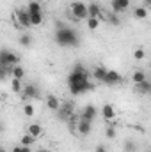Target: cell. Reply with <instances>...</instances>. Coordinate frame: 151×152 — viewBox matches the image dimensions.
I'll return each instance as SVG.
<instances>
[{
    "label": "cell",
    "instance_id": "1",
    "mask_svg": "<svg viewBox=\"0 0 151 152\" xmlns=\"http://www.w3.org/2000/svg\"><path fill=\"white\" fill-rule=\"evenodd\" d=\"M55 42L62 48H75L80 42V37L75 28L68 27L62 21H57L55 23Z\"/></svg>",
    "mask_w": 151,
    "mask_h": 152
},
{
    "label": "cell",
    "instance_id": "2",
    "mask_svg": "<svg viewBox=\"0 0 151 152\" xmlns=\"http://www.w3.org/2000/svg\"><path fill=\"white\" fill-rule=\"evenodd\" d=\"M70 11H71V12H70V18H71L73 23H78V21H82V20H87V4H84V2H80V0L71 2Z\"/></svg>",
    "mask_w": 151,
    "mask_h": 152
},
{
    "label": "cell",
    "instance_id": "3",
    "mask_svg": "<svg viewBox=\"0 0 151 152\" xmlns=\"http://www.w3.org/2000/svg\"><path fill=\"white\" fill-rule=\"evenodd\" d=\"M87 80H89V71L80 62H76L73 71L68 76V83H82V81H87Z\"/></svg>",
    "mask_w": 151,
    "mask_h": 152
},
{
    "label": "cell",
    "instance_id": "4",
    "mask_svg": "<svg viewBox=\"0 0 151 152\" xmlns=\"http://www.w3.org/2000/svg\"><path fill=\"white\" fill-rule=\"evenodd\" d=\"M73 113H75V103L73 101H64V103H61V106L57 110V118L61 122H68Z\"/></svg>",
    "mask_w": 151,
    "mask_h": 152
},
{
    "label": "cell",
    "instance_id": "5",
    "mask_svg": "<svg viewBox=\"0 0 151 152\" xmlns=\"http://www.w3.org/2000/svg\"><path fill=\"white\" fill-rule=\"evenodd\" d=\"M20 62V57L14 51L9 50H0V67H9V66H16Z\"/></svg>",
    "mask_w": 151,
    "mask_h": 152
},
{
    "label": "cell",
    "instance_id": "6",
    "mask_svg": "<svg viewBox=\"0 0 151 152\" xmlns=\"http://www.w3.org/2000/svg\"><path fill=\"white\" fill-rule=\"evenodd\" d=\"M68 85H70V92L73 96H80L84 92H89V90H94L96 88L94 83H91L89 80L87 81H82V83H68Z\"/></svg>",
    "mask_w": 151,
    "mask_h": 152
},
{
    "label": "cell",
    "instance_id": "7",
    "mask_svg": "<svg viewBox=\"0 0 151 152\" xmlns=\"http://www.w3.org/2000/svg\"><path fill=\"white\" fill-rule=\"evenodd\" d=\"M21 99H34V97H39V88L34 85V83H27L23 85L21 88Z\"/></svg>",
    "mask_w": 151,
    "mask_h": 152
},
{
    "label": "cell",
    "instance_id": "8",
    "mask_svg": "<svg viewBox=\"0 0 151 152\" xmlns=\"http://www.w3.org/2000/svg\"><path fill=\"white\" fill-rule=\"evenodd\" d=\"M130 7V0H110V11L115 14L124 12Z\"/></svg>",
    "mask_w": 151,
    "mask_h": 152
},
{
    "label": "cell",
    "instance_id": "9",
    "mask_svg": "<svg viewBox=\"0 0 151 152\" xmlns=\"http://www.w3.org/2000/svg\"><path fill=\"white\" fill-rule=\"evenodd\" d=\"M16 21H18V25L23 27V28L30 27V16H29L27 9H18V11H16Z\"/></svg>",
    "mask_w": 151,
    "mask_h": 152
},
{
    "label": "cell",
    "instance_id": "10",
    "mask_svg": "<svg viewBox=\"0 0 151 152\" xmlns=\"http://www.w3.org/2000/svg\"><path fill=\"white\" fill-rule=\"evenodd\" d=\"M96 115H98V110H96L93 104H87V106L82 110V113H80V120H87V122H93V120L96 118Z\"/></svg>",
    "mask_w": 151,
    "mask_h": 152
},
{
    "label": "cell",
    "instance_id": "11",
    "mask_svg": "<svg viewBox=\"0 0 151 152\" xmlns=\"http://www.w3.org/2000/svg\"><path fill=\"white\" fill-rule=\"evenodd\" d=\"M121 80H123V76L119 75L117 71H112V69H109L105 76H103V83H107V85H115V83H121Z\"/></svg>",
    "mask_w": 151,
    "mask_h": 152
},
{
    "label": "cell",
    "instance_id": "12",
    "mask_svg": "<svg viewBox=\"0 0 151 152\" xmlns=\"http://www.w3.org/2000/svg\"><path fill=\"white\" fill-rule=\"evenodd\" d=\"M75 129H76V133H78V134L87 136V134L91 133V129H93V122H87V120H80V118H78Z\"/></svg>",
    "mask_w": 151,
    "mask_h": 152
},
{
    "label": "cell",
    "instance_id": "13",
    "mask_svg": "<svg viewBox=\"0 0 151 152\" xmlns=\"http://www.w3.org/2000/svg\"><path fill=\"white\" fill-rule=\"evenodd\" d=\"M87 18H101V5L98 2L87 4Z\"/></svg>",
    "mask_w": 151,
    "mask_h": 152
},
{
    "label": "cell",
    "instance_id": "14",
    "mask_svg": "<svg viewBox=\"0 0 151 152\" xmlns=\"http://www.w3.org/2000/svg\"><path fill=\"white\" fill-rule=\"evenodd\" d=\"M46 106H48V110L57 112L59 106H61V99H59L57 96H53V94H48V96H46Z\"/></svg>",
    "mask_w": 151,
    "mask_h": 152
},
{
    "label": "cell",
    "instance_id": "15",
    "mask_svg": "<svg viewBox=\"0 0 151 152\" xmlns=\"http://www.w3.org/2000/svg\"><path fill=\"white\" fill-rule=\"evenodd\" d=\"M101 115H103V118L109 122V120H114L115 118V108H114V104H103V108H101Z\"/></svg>",
    "mask_w": 151,
    "mask_h": 152
},
{
    "label": "cell",
    "instance_id": "16",
    "mask_svg": "<svg viewBox=\"0 0 151 152\" xmlns=\"http://www.w3.org/2000/svg\"><path fill=\"white\" fill-rule=\"evenodd\" d=\"M135 92H139V94H142V96H148L151 92L150 80H144V81H141V83H135Z\"/></svg>",
    "mask_w": 151,
    "mask_h": 152
},
{
    "label": "cell",
    "instance_id": "17",
    "mask_svg": "<svg viewBox=\"0 0 151 152\" xmlns=\"http://www.w3.org/2000/svg\"><path fill=\"white\" fill-rule=\"evenodd\" d=\"M27 133H29L30 136H34V138H39V136L43 134V127H41L39 124H30V126L27 127Z\"/></svg>",
    "mask_w": 151,
    "mask_h": 152
},
{
    "label": "cell",
    "instance_id": "18",
    "mask_svg": "<svg viewBox=\"0 0 151 152\" xmlns=\"http://www.w3.org/2000/svg\"><path fill=\"white\" fill-rule=\"evenodd\" d=\"M11 76L14 78V80H23V76H25V69L21 67V66H13V69H11Z\"/></svg>",
    "mask_w": 151,
    "mask_h": 152
},
{
    "label": "cell",
    "instance_id": "19",
    "mask_svg": "<svg viewBox=\"0 0 151 152\" xmlns=\"http://www.w3.org/2000/svg\"><path fill=\"white\" fill-rule=\"evenodd\" d=\"M133 18H137V20H146V18H148V9L142 7V5L135 7V9H133Z\"/></svg>",
    "mask_w": 151,
    "mask_h": 152
},
{
    "label": "cell",
    "instance_id": "20",
    "mask_svg": "<svg viewBox=\"0 0 151 152\" xmlns=\"http://www.w3.org/2000/svg\"><path fill=\"white\" fill-rule=\"evenodd\" d=\"M36 140H38V138H34V136H30V134L27 133V134H23V136H21L20 145H23V147H32V145L36 143Z\"/></svg>",
    "mask_w": 151,
    "mask_h": 152
},
{
    "label": "cell",
    "instance_id": "21",
    "mask_svg": "<svg viewBox=\"0 0 151 152\" xmlns=\"http://www.w3.org/2000/svg\"><path fill=\"white\" fill-rule=\"evenodd\" d=\"M27 12H29V14L41 12V4H39L38 0H30V2L27 4Z\"/></svg>",
    "mask_w": 151,
    "mask_h": 152
},
{
    "label": "cell",
    "instance_id": "22",
    "mask_svg": "<svg viewBox=\"0 0 151 152\" xmlns=\"http://www.w3.org/2000/svg\"><path fill=\"white\" fill-rule=\"evenodd\" d=\"M18 42L23 46V48H30V44H32V36L27 32V34H21L20 37H18Z\"/></svg>",
    "mask_w": 151,
    "mask_h": 152
},
{
    "label": "cell",
    "instance_id": "23",
    "mask_svg": "<svg viewBox=\"0 0 151 152\" xmlns=\"http://www.w3.org/2000/svg\"><path fill=\"white\" fill-rule=\"evenodd\" d=\"M144 80H148V76H146V73L144 71H133V75H132V81L133 83H141V81H144Z\"/></svg>",
    "mask_w": 151,
    "mask_h": 152
},
{
    "label": "cell",
    "instance_id": "24",
    "mask_svg": "<svg viewBox=\"0 0 151 152\" xmlns=\"http://www.w3.org/2000/svg\"><path fill=\"white\" fill-rule=\"evenodd\" d=\"M105 73H107V69H105V67H101V66H98V67H94V69H93V76H94V80H98V81H101V80H103Z\"/></svg>",
    "mask_w": 151,
    "mask_h": 152
},
{
    "label": "cell",
    "instance_id": "25",
    "mask_svg": "<svg viewBox=\"0 0 151 152\" xmlns=\"http://www.w3.org/2000/svg\"><path fill=\"white\" fill-rule=\"evenodd\" d=\"M123 149H124V152H137L139 145H137V142H135V140H126Z\"/></svg>",
    "mask_w": 151,
    "mask_h": 152
},
{
    "label": "cell",
    "instance_id": "26",
    "mask_svg": "<svg viewBox=\"0 0 151 152\" xmlns=\"http://www.w3.org/2000/svg\"><path fill=\"white\" fill-rule=\"evenodd\" d=\"M21 88H23V85H21V80H11V90L14 92V94H21Z\"/></svg>",
    "mask_w": 151,
    "mask_h": 152
},
{
    "label": "cell",
    "instance_id": "27",
    "mask_svg": "<svg viewBox=\"0 0 151 152\" xmlns=\"http://www.w3.org/2000/svg\"><path fill=\"white\" fill-rule=\"evenodd\" d=\"M105 20L110 23V25H114V27H117V25H121V20H119V16L115 14V12H109L107 16H105Z\"/></svg>",
    "mask_w": 151,
    "mask_h": 152
},
{
    "label": "cell",
    "instance_id": "28",
    "mask_svg": "<svg viewBox=\"0 0 151 152\" xmlns=\"http://www.w3.org/2000/svg\"><path fill=\"white\" fill-rule=\"evenodd\" d=\"M29 16H30V27L43 23V12H34V14H29Z\"/></svg>",
    "mask_w": 151,
    "mask_h": 152
},
{
    "label": "cell",
    "instance_id": "29",
    "mask_svg": "<svg viewBox=\"0 0 151 152\" xmlns=\"http://www.w3.org/2000/svg\"><path fill=\"white\" fill-rule=\"evenodd\" d=\"M100 27V18H87V28L89 30H96Z\"/></svg>",
    "mask_w": 151,
    "mask_h": 152
},
{
    "label": "cell",
    "instance_id": "30",
    "mask_svg": "<svg viewBox=\"0 0 151 152\" xmlns=\"http://www.w3.org/2000/svg\"><path fill=\"white\" fill-rule=\"evenodd\" d=\"M23 115L30 118V117L34 115V106H32V104H29V103H25V104H23Z\"/></svg>",
    "mask_w": 151,
    "mask_h": 152
},
{
    "label": "cell",
    "instance_id": "31",
    "mask_svg": "<svg viewBox=\"0 0 151 152\" xmlns=\"http://www.w3.org/2000/svg\"><path fill=\"white\" fill-rule=\"evenodd\" d=\"M133 57H135V60H142V58L146 57V51H144V48H137V50L133 51Z\"/></svg>",
    "mask_w": 151,
    "mask_h": 152
},
{
    "label": "cell",
    "instance_id": "32",
    "mask_svg": "<svg viewBox=\"0 0 151 152\" xmlns=\"http://www.w3.org/2000/svg\"><path fill=\"white\" fill-rule=\"evenodd\" d=\"M115 134H117V133H115V127H112V126L105 129V136H107L109 140H112V138H115Z\"/></svg>",
    "mask_w": 151,
    "mask_h": 152
},
{
    "label": "cell",
    "instance_id": "33",
    "mask_svg": "<svg viewBox=\"0 0 151 152\" xmlns=\"http://www.w3.org/2000/svg\"><path fill=\"white\" fill-rule=\"evenodd\" d=\"M94 152H109V151H107V147H105V145H98Z\"/></svg>",
    "mask_w": 151,
    "mask_h": 152
},
{
    "label": "cell",
    "instance_id": "34",
    "mask_svg": "<svg viewBox=\"0 0 151 152\" xmlns=\"http://www.w3.org/2000/svg\"><path fill=\"white\" fill-rule=\"evenodd\" d=\"M142 7H146V9H150L151 7V0H144V5Z\"/></svg>",
    "mask_w": 151,
    "mask_h": 152
},
{
    "label": "cell",
    "instance_id": "35",
    "mask_svg": "<svg viewBox=\"0 0 151 152\" xmlns=\"http://www.w3.org/2000/svg\"><path fill=\"white\" fill-rule=\"evenodd\" d=\"M13 152H21V145H16V147H13Z\"/></svg>",
    "mask_w": 151,
    "mask_h": 152
},
{
    "label": "cell",
    "instance_id": "36",
    "mask_svg": "<svg viewBox=\"0 0 151 152\" xmlns=\"http://www.w3.org/2000/svg\"><path fill=\"white\" fill-rule=\"evenodd\" d=\"M21 152H32V149H30V147H23V145H21Z\"/></svg>",
    "mask_w": 151,
    "mask_h": 152
},
{
    "label": "cell",
    "instance_id": "37",
    "mask_svg": "<svg viewBox=\"0 0 151 152\" xmlns=\"http://www.w3.org/2000/svg\"><path fill=\"white\" fill-rule=\"evenodd\" d=\"M4 131H5V127H4V122H2V120H0V134H2V133H4Z\"/></svg>",
    "mask_w": 151,
    "mask_h": 152
},
{
    "label": "cell",
    "instance_id": "38",
    "mask_svg": "<svg viewBox=\"0 0 151 152\" xmlns=\"http://www.w3.org/2000/svg\"><path fill=\"white\" fill-rule=\"evenodd\" d=\"M36 152H50V151H46V149H39V151H36Z\"/></svg>",
    "mask_w": 151,
    "mask_h": 152
},
{
    "label": "cell",
    "instance_id": "39",
    "mask_svg": "<svg viewBox=\"0 0 151 152\" xmlns=\"http://www.w3.org/2000/svg\"><path fill=\"white\" fill-rule=\"evenodd\" d=\"M0 152H5V151H4V149H0Z\"/></svg>",
    "mask_w": 151,
    "mask_h": 152
}]
</instances>
